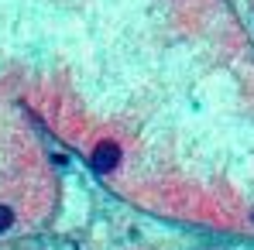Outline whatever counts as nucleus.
Returning <instances> with one entry per match:
<instances>
[{"mask_svg": "<svg viewBox=\"0 0 254 250\" xmlns=\"http://www.w3.org/2000/svg\"><path fill=\"white\" fill-rule=\"evenodd\" d=\"M117 161H121V148H117L114 141L96 144V151H93V168H96V171H114Z\"/></svg>", "mask_w": 254, "mask_h": 250, "instance_id": "nucleus-1", "label": "nucleus"}, {"mask_svg": "<svg viewBox=\"0 0 254 250\" xmlns=\"http://www.w3.org/2000/svg\"><path fill=\"white\" fill-rule=\"evenodd\" d=\"M7 226H10V209H7V206H0V233H3Z\"/></svg>", "mask_w": 254, "mask_h": 250, "instance_id": "nucleus-2", "label": "nucleus"}]
</instances>
